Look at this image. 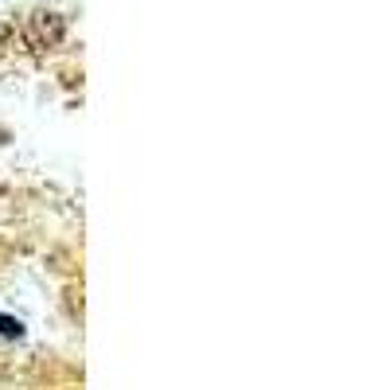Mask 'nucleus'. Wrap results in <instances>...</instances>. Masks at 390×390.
Returning a JSON list of instances; mask_svg holds the SVG:
<instances>
[{
	"mask_svg": "<svg viewBox=\"0 0 390 390\" xmlns=\"http://www.w3.org/2000/svg\"><path fill=\"white\" fill-rule=\"evenodd\" d=\"M8 43H12V27L0 24V47H8Z\"/></svg>",
	"mask_w": 390,
	"mask_h": 390,
	"instance_id": "3",
	"label": "nucleus"
},
{
	"mask_svg": "<svg viewBox=\"0 0 390 390\" xmlns=\"http://www.w3.org/2000/svg\"><path fill=\"white\" fill-rule=\"evenodd\" d=\"M63 35H67L63 16H55V12H35V16H32L27 39H32L35 47H55V43H63Z\"/></svg>",
	"mask_w": 390,
	"mask_h": 390,
	"instance_id": "1",
	"label": "nucleus"
},
{
	"mask_svg": "<svg viewBox=\"0 0 390 390\" xmlns=\"http://www.w3.org/2000/svg\"><path fill=\"white\" fill-rule=\"evenodd\" d=\"M0 336H4V339H16V336H24V324H20V320H12V316H0Z\"/></svg>",
	"mask_w": 390,
	"mask_h": 390,
	"instance_id": "2",
	"label": "nucleus"
}]
</instances>
